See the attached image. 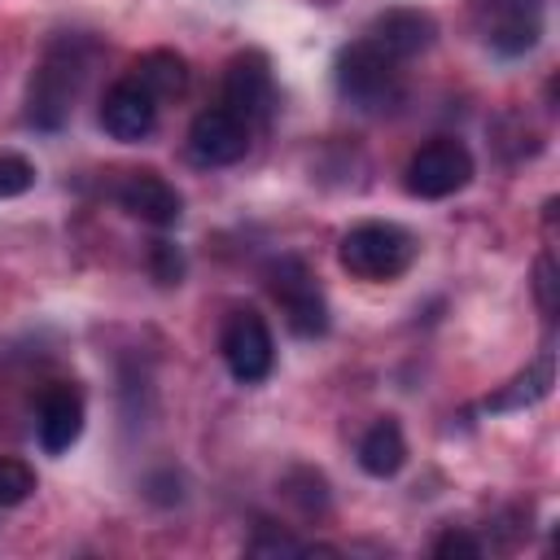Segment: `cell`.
Wrapping results in <instances>:
<instances>
[{
    "instance_id": "ac0fdd59",
    "label": "cell",
    "mask_w": 560,
    "mask_h": 560,
    "mask_svg": "<svg viewBox=\"0 0 560 560\" xmlns=\"http://www.w3.org/2000/svg\"><path fill=\"white\" fill-rule=\"evenodd\" d=\"M31 184H35V166L22 153H0V201L22 197Z\"/></svg>"
},
{
    "instance_id": "6da1fadb",
    "label": "cell",
    "mask_w": 560,
    "mask_h": 560,
    "mask_svg": "<svg viewBox=\"0 0 560 560\" xmlns=\"http://www.w3.org/2000/svg\"><path fill=\"white\" fill-rule=\"evenodd\" d=\"M337 92L359 109H385L402 96V70L398 57L376 48L372 39H359L341 48L337 57Z\"/></svg>"
},
{
    "instance_id": "7a4b0ae2",
    "label": "cell",
    "mask_w": 560,
    "mask_h": 560,
    "mask_svg": "<svg viewBox=\"0 0 560 560\" xmlns=\"http://www.w3.org/2000/svg\"><path fill=\"white\" fill-rule=\"evenodd\" d=\"M337 258L359 280H394V276H402L411 267L416 241L398 223H359V228H350L341 236Z\"/></svg>"
},
{
    "instance_id": "ffe728a7",
    "label": "cell",
    "mask_w": 560,
    "mask_h": 560,
    "mask_svg": "<svg viewBox=\"0 0 560 560\" xmlns=\"http://www.w3.org/2000/svg\"><path fill=\"white\" fill-rule=\"evenodd\" d=\"M433 556H438V560H451V556L477 560V556H481V542H477L472 534H464V529H446V534L433 542Z\"/></svg>"
},
{
    "instance_id": "30bf717a",
    "label": "cell",
    "mask_w": 560,
    "mask_h": 560,
    "mask_svg": "<svg viewBox=\"0 0 560 560\" xmlns=\"http://www.w3.org/2000/svg\"><path fill=\"white\" fill-rule=\"evenodd\" d=\"M223 105L254 122V118H267L271 109V70H267V57L262 52H236L228 61V74H223Z\"/></svg>"
},
{
    "instance_id": "277c9868",
    "label": "cell",
    "mask_w": 560,
    "mask_h": 560,
    "mask_svg": "<svg viewBox=\"0 0 560 560\" xmlns=\"http://www.w3.org/2000/svg\"><path fill=\"white\" fill-rule=\"evenodd\" d=\"M267 289L280 302V311L298 337L328 332V302H324V293H319V284L302 258H276L267 267Z\"/></svg>"
},
{
    "instance_id": "3957f363",
    "label": "cell",
    "mask_w": 560,
    "mask_h": 560,
    "mask_svg": "<svg viewBox=\"0 0 560 560\" xmlns=\"http://www.w3.org/2000/svg\"><path fill=\"white\" fill-rule=\"evenodd\" d=\"M83 52L79 39H61L48 48V57L39 61V70L31 74V96H26V118L35 127H57L83 83Z\"/></svg>"
},
{
    "instance_id": "4fadbf2b",
    "label": "cell",
    "mask_w": 560,
    "mask_h": 560,
    "mask_svg": "<svg viewBox=\"0 0 560 560\" xmlns=\"http://www.w3.org/2000/svg\"><path fill=\"white\" fill-rule=\"evenodd\" d=\"M368 39L376 48H385L389 57L407 61V57H416V52H424L433 44V18L420 13V9H385L368 26Z\"/></svg>"
},
{
    "instance_id": "44dd1931",
    "label": "cell",
    "mask_w": 560,
    "mask_h": 560,
    "mask_svg": "<svg viewBox=\"0 0 560 560\" xmlns=\"http://www.w3.org/2000/svg\"><path fill=\"white\" fill-rule=\"evenodd\" d=\"M534 289H538V306L551 315V311H556V267H551V254L538 258V280H534Z\"/></svg>"
},
{
    "instance_id": "2e32d148",
    "label": "cell",
    "mask_w": 560,
    "mask_h": 560,
    "mask_svg": "<svg viewBox=\"0 0 560 560\" xmlns=\"http://www.w3.org/2000/svg\"><path fill=\"white\" fill-rule=\"evenodd\" d=\"M551 389V359H538L534 368H525L508 389H499L494 398H486L490 411H512V407H534L538 398H547Z\"/></svg>"
},
{
    "instance_id": "5b68a950",
    "label": "cell",
    "mask_w": 560,
    "mask_h": 560,
    "mask_svg": "<svg viewBox=\"0 0 560 560\" xmlns=\"http://www.w3.org/2000/svg\"><path fill=\"white\" fill-rule=\"evenodd\" d=\"M468 179H472V153L451 136L420 144L407 162V192L420 201H442V197L459 192Z\"/></svg>"
},
{
    "instance_id": "5bb4252c",
    "label": "cell",
    "mask_w": 560,
    "mask_h": 560,
    "mask_svg": "<svg viewBox=\"0 0 560 560\" xmlns=\"http://www.w3.org/2000/svg\"><path fill=\"white\" fill-rule=\"evenodd\" d=\"M407 464V442H402V429L398 420H376L363 438H359V468L368 477H394L398 468Z\"/></svg>"
},
{
    "instance_id": "9a60e30c",
    "label": "cell",
    "mask_w": 560,
    "mask_h": 560,
    "mask_svg": "<svg viewBox=\"0 0 560 560\" xmlns=\"http://www.w3.org/2000/svg\"><path fill=\"white\" fill-rule=\"evenodd\" d=\"M131 74H136L158 101H171V96H179V92L188 88V66H184V57H179V52H166V48L144 52V57L131 66Z\"/></svg>"
},
{
    "instance_id": "ba28073f",
    "label": "cell",
    "mask_w": 560,
    "mask_h": 560,
    "mask_svg": "<svg viewBox=\"0 0 560 560\" xmlns=\"http://www.w3.org/2000/svg\"><path fill=\"white\" fill-rule=\"evenodd\" d=\"M472 13L499 52H525L542 31V0H472Z\"/></svg>"
},
{
    "instance_id": "52a82bcc",
    "label": "cell",
    "mask_w": 560,
    "mask_h": 560,
    "mask_svg": "<svg viewBox=\"0 0 560 560\" xmlns=\"http://www.w3.org/2000/svg\"><path fill=\"white\" fill-rule=\"evenodd\" d=\"M249 149V122L236 118L228 105H210L188 127V158L197 166H232Z\"/></svg>"
},
{
    "instance_id": "9c48e42d",
    "label": "cell",
    "mask_w": 560,
    "mask_h": 560,
    "mask_svg": "<svg viewBox=\"0 0 560 560\" xmlns=\"http://www.w3.org/2000/svg\"><path fill=\"white\" fill-rule=\"evenodd\" d=\"M158 96L136 79V74H127V79H118L109 92H105V101H101V127L114 136V140H122V144H136V140H144L153 127H158Z\"/></svg>"
},
{
    "instance_id": "e0dca14e",
    "label": "cell",
    "mask_w": 560,
    "mask_h": 560,
    "mask_svg": "<svg viewBox=\"0 0 560 560\" xmlns=\"http://www.w3.org/2000/svg\"><path fill=\"white\" fill-rule=\"evenodd\" d=\"M35 494V468L18 455H0V508H18Z\"/></svg>"
},
{
    "instance_id": "8fae6325",
    "label": "cell",
    "mask_w": 560,
    "mask_h": 560,
    "mask_svg": "<svg viewBox=\"0 0 560 560\" xmlns=\"http://www.w3.org/2000/svg\"><path fill=\"white\" fill-rule=\"evenodd\" d=\"M35 433H39V446L48 455H61V451H70L79 442V433H83V398H79L74 385L57 381V385L44 389L39 416H35Z\"/></svg>"
},
{
    "instance_id": "d6986e66",
    "label": "cell",
    "mask_w": 560,
    "mask_h": 560,
    "mask_svg": "<svg viewBox=\"0 0 560 560\" xmlns=\"http://www.w3.org/2000/svg\"><path fill=\"white\" fill-rule=\"evenodd\" d=\"M149 267H153V276H158L162 284H179V276H184V258H179V249H175L171 241H153Z\"/></svg>"
},
{
    "instance_id": "7c38bea8",
    "label": "cell",
    "mask_w": 560,
    "mask_h": 560,
    "mask_svg": "<svg viewBox=\"0 0 560 560\" xmlns=\"http://www.w3.org/2000/svg\"><path fill=\"white\" fill-rule=\"evenodd\" d=\"M118 201L127 214H136L140 223H153V228H171L179 223L184 214V197L175 192L171 179H162L158 171H136L122 188H118Z\"/></svg>"
},
{
    "instance_id": "8992f818",
    "label": "cell",
    "mask_w": 560,
    "mask_h": 560,
    "mask_svg": "<svg viewBox=\"0 0 560 560\" xmlns=\"http://www.w3.org/2000/svg\"><path fill=\"white\" fill-rule=\"evenodd\" d=\"M219 350H223V363H228L232 381H241V385H258L276 363L271 328L258 311H232L228 324H223Z\"/></svg>"
}]
</instances>
